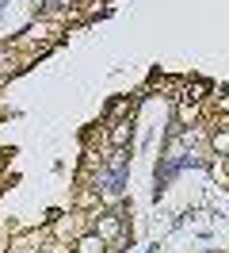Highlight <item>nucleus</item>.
Returning a JSON list of instances; mask_svg holds the SVG:
<instances>
[{"mask_svg":"<svg viewBox=\"0 0 229 253\" xmlns=\"http://www.w3.org/2000/svg\"><path fill=\"white\" fill-rule=\"evenodd\" d=\"M99 250H103V246H99L96 238H84V242H80V253H99Z\"/></svg>","mask_w":229,"mask_h":253,"instance_id":"obj_1","label":"nucleus"}]
</instances>
